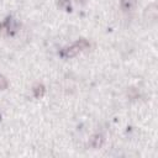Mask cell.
Wrapping results in <instances>:
<instances>
[{
	"label": "cell",
	"instance_id": "8992f818",
	"mask_svg": "<svg viewBox=\"0 0 158 158\" xmlns=\"http://www.w3.org/2000/svg\"><path fill=\"white\" fill-rule=\"evenodd\" d=\"M6 88H7V80H6V78L4 75L0 74V90H4Z\"/></svg>",
	"mask_w": 158,
	"mask_h": 158
},
{
	"label": "cell",
	"instance_id": "7a4b0ae2",
	"mask_svg": "<svg viewBox=\"0 0 158 158\" xmlns=\"http://www.w3.org/2000/svg\"><path fill=\"white\" fill-rule=\"evenodd\" d=\"M16 30H17V22L12 17L5 19L0 23V35L1 36H10V35L15 33Z\"/></svg>",
	"mask_w": 158,
	"mask_h": 158
},
{
	"label": "cell",
	"instance_id": "ba28073f",
	"mask_svg": "<svg viewBox=\"0 0 158 158\" xmlns=\"http://www.w3.org/2000/svg\"><path fill=\"white\" fill-rule=\"evenodd\" d=\"M74 1H78L79 2V1H83V0H74Z\"/></svg>",
	"mask_w": 158,
	"mask_h": 158
},
{
	"label": "cell",
	"instance_id": "6da1fadb",
	"mask_svg": "<svg viewBox=\"0 0 158 158\" xmlns=\"http://www.w3.org/2000/svg\"><path fill=\"white\" fill-rule=\"evenodd\" d=\"M89 47H90V43H89L86 40H79V41H77L75 43H73L72 46L64 48V49L60 52V54H62L63 57H65V58H70V57L77 56V54L80 53V52L88 49Z\"/></svg>",
	"mask_w": 158,
	"mask_h": 158
},
{
	"label": "cell",
	"instance_id": "52a82bcc",
	"mask_svg": "<svg viewBox=\"0 0 158 158\" xmlns=\"http://www.w3.org/2000/svg\"><path fill=\"white\" fill-rule=\"evenodd\" d=\"M69 1H70V0H58V2H59L60 6H65V5H68Z\"/></svg>",
	"mask_w": 158,
	"mask_h": 158
},
{
	"label": "cell",
	"instance_id": "3957f363",
	"mask_svg": "<svg viewBox=\"0 0 158 158\" xmlns=\"http://www.w3.org/2000/svg\"><path fill=\"white\" fill-rule=\"evenodd\" d=\"M120 4L123 12H132L137 5V0H120Z\"/></svg>",
	"mask_w": 158,
	"mask_h": 158
},
{
	"label": "cell",
	"instance_id": "277c9868",
	"mask_svg": "<svg viewBox=\"0 0 158 158\" xmlns=\"http://www.w3.org/2000/svg\"><path fill=\"white\" fill-rule=\"evenodd\" d=\"M89 143H90V146H91L93 148H99V147L102 146V143H104V138H102L101 135H94V136L90 138Z\"/></svg>",
	"mask_w": 158,
	"mask_h": 158
},
{
	"label": "cell",
	"instance_id": "5b68a950",
	"mask_svg": "<svg viewBox=\"0 0 158 158\" xmlns=\"http://www.w3.org/2000/svg\"><path fill=\"white\" fill-rule=\"evenodd\" d=\"M32 91H33V95H35L36 98H42V96L44 95V86H43L42 84H36V85L33 86Z\"/></svg>",
	"mask_w": 158,
	"mask_h": 158
}]
</instances>
